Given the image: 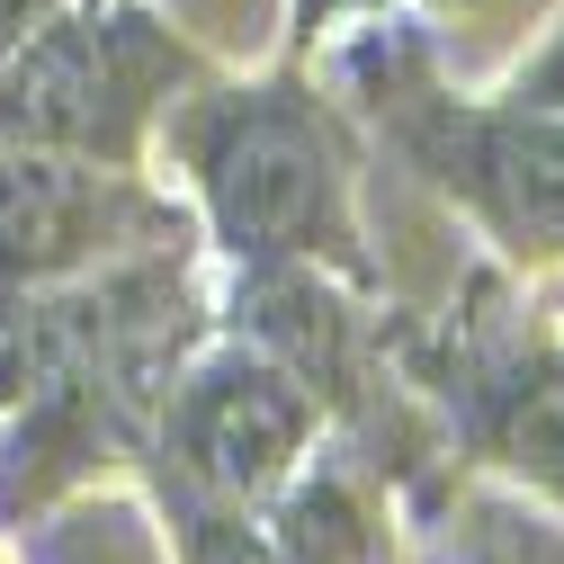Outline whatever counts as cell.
Returning <instances> with one entry per match:
<instances>
[{
    "instance_id": "obj_2",
    "label": "cell",
    "mask_w": 564,
    "mask_h": 564,
    "mask_svg": "<svg viewBox=\"0 0 564 564\" xmlns=\"http://www.w3.org/2000/svg\"><path fill=\"white\" fill-rule=\"evenodd\" d=\"M332 73L386 144L457 197L475 234L529 278L564 269V108H538L520 90L475 99L440 73V45L403 10H368V28L332 54Z\"/></svg>"
},
{
    "instance_id": "obj_4",
    "label": "cell",
    "mask_w": 564,
    "mask_h": 564,
    "mask_svg": "<svg viewBox=\"0 0 564 564\" xmlns=\"http://www.w3.org/2000/svg\"><path fill=\"white\" fill-rule=\"evenodd\" d=\"M323 431L314 386L260 340H225L171 368L144 457L162 475L171 520H260L269 492L305 466Z\"/></svg>"
},
{
    "instance_id": "obj_1",
    "label": "cell",
    "mask_w": 564,
    "mask_h": 564,
    "mask_svg": "<svg viewBox=\"0 0 564 564\" xmlns=\"http://www.w3.org/2000/svg\"><path fill=\"white\" fill-rule=\"evenodd\" d=\"M162 162L188 180V197L216 225V251L242 278L314 269L377 288V260L359 234V162H349L340 117L314 99V82L269 73V82H225V90H180L162 117Z\"/></svg>"
},
{
    "instance_id": "obj_6",
    "label": "cell",
    "mask_w": 564,
    "mask_h": 564,
    "mask_svg": "<svg viewBox=\"0 0 564 564\" xmlns=\"http://www.w3.org/2000/svg\"><path fill=\"white\" fill-rule=\"evenodd\" d=\"M511 90H520V99H538V108H564V28L546 36V54H538V63H520V73H511Z\"/></svg>"
},
{
    "instance_id": "obj_3",
    "label": "cell",
    "mask_w": 564,
    "mask_h": 564,
    "mask_svg": "<svg viewBox=\"0 0 564 564\" xmlns=\"http://www.w3.org/2000/svg\"><path fill=\"white\" fill-rule=\"evenodd\" d=\"M206 73V63L134 0H90L63 10L45 36H28L0 63V144L73 153L134 171L153 117Z\"/></svg>"
},
{
    "instance_id": "obj_5",
    "label": "cell",
    "mask_w": 564,
    "mask_h": 564,
    "mask_svg": "<svg viewBox=\"0 0 564 564\" xmlns=\"http://www.w3.org/2000/svg\"><path fill=\"white\" fill-rule=\"evenodd\" d=\"M63 10H73V0H0V63H10L28 36H45Z\"/></svg>"
}]
</instances>
